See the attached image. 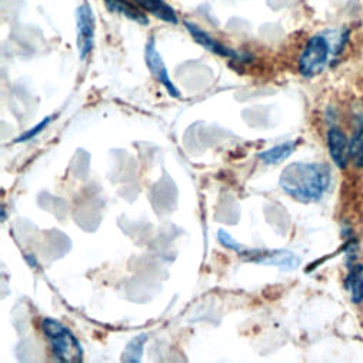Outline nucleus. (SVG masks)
Returning a JSON list of instances; mask_svg holds the SVG:
<instances>
[{"mask_svg":"<svg viewBox=\"0 0 363 363\" xmlns=\"http://www.w3.org/2000/svg\"><path fill=\"white\" fill-rule=\"evenodd\" d=\"M349 274L346 278V288L350 292L352 302L360 303L363 301V266L360 263H347Z\"/></svg>","mask_w":363,"mask_h":363,"instance_id":"obj_10","label":"nucleus"},{"mask_svg":"<svg viewBox=\"0 0 363 363\" xmlns=\"http://www.w3.org/2000/svg\"><path fill=\"white\" fill-rule=\"evenodd\" d=\"M147 335L142 333L138 335L136 337H133L125 347L121 360L125 363H139L142 360V354H143V347L145 343L147 340Z\"/></svg>","mask_w":363,"mask_h":363,"instance_id":"obj_13","label":"nucleus"},{"mask_svg":"<svg viewBox=\"0 0 363 363\" xmlns=\"http://www.w3.org/2000/svg\"><path fill=\"white\" fill-rule=\"evenodd\" d=\"M133 2L140 6L147 13L159 18L167 23H177V18L174 11L164 2V0H133Z\"/></svg>","mask_w":363,"mask_h":363,"instance_id":"obj_9","label":"nucleus"},{"mask_svg":"<svg viewBox=\"0 0 363 363\" xmlns=\"http://www.w3.org/2000/svg\"><path fill=\"white\" fill-rule=\"evenodd\" d=\"M242 256H246V260L249 262H255L266 266H277L282 270H294L301 264V259L289 250H272V252L245 250Z\"/></svg>","mask_w":363,"mask_h":363,"instance_id":"obj_5","label":"nucleus"},{"mask_svg":"<svg viewBox=\"0 0 363 363\" xmlns=\"http://www.w3.org/2000/svg\"><path fill=\"white\" fill-rule=\"evenodd\" d=\"M350 156L357 167H363V121L359 123L357 130L350 140Z\"/></svg>","mask_w":363,"mask_h":363,"instance_id":"obj_14","label":"nucleus"},{"mask_svg":"<svg viewBox=\"0 0 363 363\" xmlns=\"http://www.w3.org/2000/svg\"><path fill=\"white\" fill-rule=\"evenodd\" d=\"M50 121H52V116H48V118H45L40 123H38L35 128H32L30 130H28V132H25L22 136H19L15 142L16 143H21V142H28V140H30V139H33V138H36L49 123H50Z\"/></svg>","mask_w":363,"mask_h":363,"instance_id":"obj_16","label":"nucleus"},{"mask_svg":"<svg viewBox=\"0 0 363 363\" xmlns=\"http://www.w3.org/2000/svg\"><path fill=\"white\" fill-rule=\"evenodd\" d=\"M330 180L329 166L296 162L284 169L279 185L294 199L302 203H313L323 198L330 186Z\"/></svg>","mask_w":363,"mask_h":363,"instance_id":"obj_1","label":"nucleus"},{"mask_svg":"<svg viewBox=\"0 0 363 363\" xmlns=\"http://www.w3.org/2000/svg\"><path fill=\"white\" fill-rule=\"evenodd\" d=\"M146 63L152 72V74L164 86V89L167 90V94L173 98H180V94L179 90L176 89V86L173 84V82L170 80L169 77V73H167V67L162 59V56L159 55L157 49H156V45L153 42V39H150L146 45Z\"/></svg>","mask_w":363,"mask_h":363,"instance_id":"obj_6","label":"nucleus"},{"mask_svg":"<svg viewBox=\"0 0 363 363\" xmlns=\"http://www.w3.org/2000/svg\"><path fill=\"white\" fill-rule=\"evenodd\" d=\"M218 239H219V242H220L225 247H228V249H230V250H235V252L239 253L240 256L245 253V247H243L242 245H239L228 232L219 230V232H218Z\"/></svg>","mask_w":363,"mask_h":363,"instance_id":"obj_15","label":"nucleus"},{"mask_svg":"<svg viewBox=\"0 0 363 363\" xmlns=\"http://www.w3.org/2000/svg\"><path fill=\"white\" fill-rule=\"evenodd\" d=\"M42 330L57 360L66 363H79L83 360V350L79 340L65 325L55 319H45L42 322Z\"/></svg>","mask_w":363,"mask_h":363,"instance_id":"obj_2","label":"nucleus"},{"mask_svg":"<svg viewBox=\"0 0 363 363\" xmlns=\"http://www.w3.org/2000/svg\"><path fill=\"white\" fill-rule=\"evenodd\" d=\"M105 4L108 6L109 11L115 12V13H119V15H123L135 22H139L142 25L147 23V19L143 13H140L138 9H135L133 6H130L126 0H105Z\"/></svg>","mask_w":363,"mask_h":363,"instance_id":"obj_12","label":"nucleus"},{"mask_svg":"<svg viewBox=\"0 0 363 363\" xmlns=\"http://www.w3.org/2000/svg\"><path fill=\"white\" fill-rule=\"evenodd\" d=\"M328 147L335 164L339 169H345L350 156V142L340 129L332 128L328 132Z\"/></svg>","mask_w":363,"mask_h":363,"instance_id":"obj_7","label":"nucleus"},{"mask_svg":"<svg viewBox=\"0 0 363 363\" xmlns=\"http://www.w3.org/2000/svg\"><path fill=\"white\" fill-rule=\"evenodd\" d=\"M76 29H77V50L82 60L92 52L95 45L96 21L95 13L89 4H82L76 11Z\"/></svg>","mask_w":363,"mask_h":363,"instance_id":"obj_4","label":"nucleus"},{"mask_svg":"<svg viewBox=\"0 0 363 363\" xmlns=\"http://www.w3.org/2000/svg\"><path fill=\"white\" fill-rule=\"evenodd\" d=\"M330 42L323 35L311 38L299 57V70L305 77L319 74L328 65L330 55Z\"/></svg>","mask_w":363,"mask_h":363,"instance_id":"obj_3","label":"nucleus"},{"mask_svg":"<svg viewBox=\"0 0 363 363\" xmlns=\"http://www.w3.org/2000/svg\"><path fill=\"white\" fill-rule=\"evenodd\" d=\"M295 147L296 142H286L259 153V159L263 160L266 164H278L286 160L295 152Z\"/></svg>","mask_w":363,"mask_h":363,"instance_id":"obj_11","label":"nucleus"},{"mask_svg":"<svg viewBox=\"0 0 363 363\" xmlns=\"http://www.w3.org/2000/svg\"><path fill=\"white\" fill-rule=\"evenodd\" d=\"M185 26L186 29L189 30V33L194 36V39L205 49H208L209 52L212 53H216L219 56H223V57H230V59H238L239 57V53L226 48L225 45H222L220 42H218L216 39H213L209 33H206L203 29H201L199 26H196L195 23H191V22H185Z\"/></svg>","mask_w":363,"mask_h":363,"instance_id":"obj_8","label":"nucleus"}]
</instances>
